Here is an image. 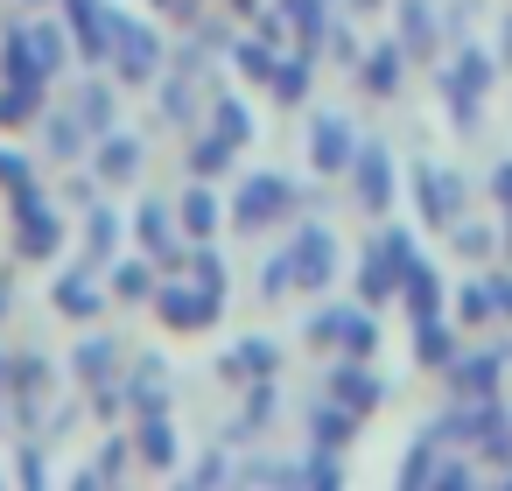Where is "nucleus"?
Here are the masks:
<instances>
[{
    "label": "nucleus",
    "instance_id": "obj_24",
    "mask_svg": "<svg viewBox=\"0 0 512 491\" xmlns=\"http://www.w3.org/2000/svg\"><path fill=\"white\" fill-rule=\"evenodd\" d=\"M400 29H407V50H435V15H428V0H400Z\"/></svg>",
    "mask_w": 512,
    "mask_h": 491
},
{
    "label": "nucleus",
    "instance_id": "obj_2",
    "mask_svg": "<svg viewBox=\"0 0 512 491\" xmlns=\"http://www.w3.org/2000/svg\"><path fill=\"white\" fill-rule=\"evenodd\" d=\"M106 64H113V78L141 85V78H155V71H162V43H155L141 22L113 15V50H106Z\"/></svg>",
    "mask_w": 512,
    "mask_h": 491
},
{
    "label": "nucleus",
    "instance_id": "obj_39",
    "mask_svg": "<svg viewBox=\"0 0 512 491\" xmlns=\"http://www.w3.org/2000/svg\"><path fill=\"white\" fill-rule=\"evenodd\" d=\"M491 302H498V309L512 316V274H491Z\"/></svg>",
    "mask_w": 512,
    "mask_h": 491
},
{
    "label": "nucleus",
    "instance_id": "obj_27",
    "mask_svg": "<svg viewBox=\"0 0 512 491\" xmlns=\"http://www.w3.org/2000/svg\"><path fill=\"white\" fill-rule=\"evenodd\" d=\"M267 85L281 92V106H302V92H309V57H302V64H274Z\"/></svg>",
    "mask_w": 512,
    "mask_h": 491
},
{
    "label": "nucleus",
    "instance_id": "obj_33",
    "mask_svg": "<svg viewBox=\"0 0 512 491\" xmlns=\"http://www.w3.org/2000/svg\"><path fill=\"white\" fill-rule=\"evenodd\" d=\"M29 36H36V50H43V64H50V78H57V71H64V43H71V36H64L57 22H43V29H29Z\"/></svg>",
    "mask_w": 512,
    "mask_h": 491
},
{
    "label": "nucleus",
    "instance_id": "obj_45",
    "mask_svg": "<svg viewBox=\"0 0 512 491\" xmlns=\"http://www.w3.org/2000/svg\"><path fill=\"white\" fill-rule=\"evenodd\" d=\"M232 8H253V0H232Z\"/></svg>",
    "mask_w": 512,
    "mask_h": 491
},
{
    "label": "nucleus",
    "instance_id": "obj_34",
    "mask_svg": "<svg viewBox=\"0 0 512 491\" xmlns=\"http://www.w3.org/2000/svg\"><path fill=\"white\" fill-rule=\"evenodd\" d=\"M113 288H120V295H155V274H148V260H120Z\"/></svg>",
    "mask_w": 512,
    "mask_h": 491
},
{
    "label": "nucleus",
    "instance_id": "obj_8",
    "mask_svg": "<svg viewBox=\"0 0 512 491\" xmlns=\"http://www.w3.org/2000/svg\"><path fill=\"white\" fill-rule=\"evenodd\" d=\"M309 344H344L351 358H365V351L379 344V330H372L365 309H323V316L309 323Z\"/></svg>",
    "mask_w": 512,
    "mask_h": 491
},
{
    "label": "nucleus",
    "instance_id": "obj_7",
    "mask_svg": "<svg viewBox=\"0 0 512 491\" xmlns=\"http://www.w3.org/2000/svg\"><path fill=\"white\" fill-rule=\"evenodd\" d=\"M484 85H491V64H484L477 50H463V57H456V64L442 71V92H449V113H456L463 127L477 120V99H484Z\"/></svg>",
    "mask_w": 512,
    "mask_h": 491
},
{
    "label": "nucleus",
    "instance_id": "obj_43",
    "mask_svg": "<svg viewBox=\"0 0 512 491\" xmlns=\"http://www.w3.org/2000/svg\"><path fill=\"white\" fill-rule=\"evenodd\" d=\"M0 316H8V281H0Z\"/></svg>",
    "mask_w": 512,
    "mask_h": 491
},
{
    "label": "nucleus",
    "instance_id": "obj_18",
    "mask_svg": "<svg viewBox=\"0 0 512 491\" xmlns=\"http://www.w3.org/2000/svg\"><path fill=\"white\" fill-rule=\"evenodd\" d=\"M113 365H120V344H113V337H85V344H78V372H85V386H106Z\"/></svg>",
    "mask_w": 512,
    "mask_h": 491
},
{
    "label": "nucleus",
    "instance_id": "obj_16",
    "mask_svg": "<svg viewBox=\"0 0 512 491\" xmlns=\"http://www.w3.org/2000/svg\"><path fill=\"white\" fill-rule=\"evenodd\" d=\"M134 232H141V246H148V253H162V267H176V225H169V211H162V204H148V211L134 218Z\"/></svg>",
    "mask_w": 512,
    "mask_h": 491
},
{
    "label": "nucleus",
    "instance_id": "obj_12",
    "mask_svg": "<svg viewBox=\"0 0 512 491\" xmlns=\"http://www.w3.org/2000/svg\"><path fill=\"white\" fill-rule=\"evenodd\" d=\"M330 400H344L351 414H372V407L386 400V386H379L365 365H337V372H330Z\"/></svg>",
    "mask_w": 512,
    "mask_h": 491
},
{
    "label": "nucleus",
    "instance_id": "obj_9",
    "mask_svg": "<svg viewBox=\"0 0 512 491\" xmlns=\"http://www.w3.org/2000/svg\"><path fill=\"white\" fill-rule=\"evenodd\" d=\"M288 274H295L302 288H323V281L337 274V239H330L323 225H309V232L288 246Z\"/></svg>",
    "mask_w": 512,
    "mask_h": 491
},
{
    "label": "nucleus",
    "instance_id": "obj_41",
    "mask_svg": "<svg viewBox=\"0 0 512 491\" xmlns=\"http://www.w3.org/2000/svg\"><path fill=\"white\" fill-rule=\"evenodd\" d=\"M8 372H15V365H8V351H0V400H8V386H15Z\"/></svg>",
    "mask_w": 512,
    "mask_h": 491
},
{
    "label": "nucleus",
    "instance_id": "obj_3",
    "mask_svg": "<svg viewBox=\"0 0 512 491\" xmlns=\"http://www.w3.org/2000/svg\"><path fill=\"white\" fill-rule=\"evenodd\" d=\"M414 260H421V253L407 246V232H386V239L365 253V302H386V295H400Z\"/></svg>",
    "mask_w": 512,
    "mask_h": 491
},
{
    "label": "nucleus",
    "instance_id": "obj_11",
    "mask_svg": "<svg viewBox=\"0 0 512 491\" xmlns=\"http://www.w3.org/2000/svg\"><path fill=\"white\" fill-rule=\"evenodd\" d=\"M351 169H358V197H365V211H386V204H393V162H386V148L365 141V148L351 155Z\"/></svg>",
    "mask_w": 512,
    "mask_h": 491
},
{
    "label": "nucleus",
    "instance_id": "obj_42",
    "mask_svg": "<svg viewBox=\"0 0 512 491\" xmlns=\"http://www.w3.org/2000/svg\"><path fill=\"white\" fill-rule=\"evenodd\" d=\"M155 8H169V15H190V8H197V0H155Z\"/></svg>",
    "mask_w": 512,
    "mask_h": 491
},
{
    "label": "nucleus",
    "instance_id": "obj_25",
    "mask_svg": "<svg viewBox=\"0 0 512 491\" xmlns=\"http://www.w3.org/2000/svg\"><path fill=\"white\" fill-rule=\"evenodd\" d=\"M274 365H281V351H274L267 337H253V344H239V351L225 358V372H260V379H274Z\"/></svg>",
    "mask_w": 512,
    "mask_h": 491
},
{
    "label": "nucleus",
    "instance_id": "obj_44",
    "mask_svg": "<svg viewBox=\"0 0 512 491\" xmlns=\"http://www.w3.org/2000/svg\"><path fill=\"white\" fill-rule=\"evenodd\" d=\"M505 57H512V22H505Z\"/></svg>",
    "mask_w": 512,
    "mask_h": 491
},
{
    "label": "nucleus",
    "instance_id": "obj_15",
    "mask_svg": "<svg viewBox=\"0 0 512 491\" xmlns=\"http://www.w3.org/2000/svg\"><path fill=\"white\" fill-rule=\"evenodd\" d=\"M50 295H57V309H64V316H92V309L106 302V295H99V281H92V267L57 274V288H50Z\"/></svg>",
    "mask_w": 512,
    "mask_h": 491
},
{
    "label": "nucleus",
    "instance_id": "obj_13",
    "mask_svg": "<svg viewBox=\"0 0 512 491\" xmlns=\"http://www.w3.org/2000/svg\"><path fill=\"white\" fill-rule=\"evenodd\" d=\"M309 148H316V169H351V155H358V141H351V127H344L337 113H323V120H316Z\"/></svg>",
    "mask_w": 512,
    "mask_h": 491
},
{
    "label": "nucleus",
    "instance_id": "obj_37",
    "mask_svg": "<svg viewBox=\"0 0 512 491\" xmlns=\"http://www.w3.org/2000/svg\"><path fill=\"white\" fill-rule=\"evenodd\" d=\"M162 113H169V120H190V92H183V85H162Z\"/></svg>",
    "mask_w": 512,
    "mask_h": 491
},
{
    "label": "nucleus",
    "instance_id": "obj_1",
    "mask_svg": "<svg viewBox=\"0 0 512 491\" xmlns=\"http://www.w3.org/2000/svg\"><path fill=\"white\" fill-rule=\"evenodd\" d=\"M64 246V218L43 204V190H15V253L22 260H57Z\"/></svg>",
    "mask_w": 512,
    "mask_h": 491
},
{
    "label": "nucleus",
    "instance_id": "obj_23",
    "mask_svg": "<svg viewBox=\"0 0 512 491\" xmlns=\"http://www.w3.org/2000/svg\"><path fill=\"white\" fill-rule=\"evenodd\" d=\"M141 456H148V463H176V428H169V414H162V407L141 421Z\"/></svg>",
    "mask_w": 512,
    "mask_h": 491
},
{
    "label": "nucleus",
    "instance_id": "obj_4",
    "mask_svg": "<svg viewBox=\"0 0 512 491\" xmlns=\"http://www.w3.org/2000/svg\"><path fill=\"white\" fill-rule=\"evenodd\" d=\"M295 211V183L288 176H253L246 190H239V204H232V218L246 225V232H260V225H274V218H288Z\"/></svg>",
    "mask_w": 512,
    "mask_h": 491
},
{
    "label": "nucleus",
    "instance_id": "obj_19",
    "mask_svg": "<svg viewBox=\"0 0 512 491\" xmlns=\"http://www.w3.org/2000/svg\"><path fill=\"white\" fill-rule=\"evenodd\" d=\"M78 120H85L92 141L113 134V85H85V92H78Z\"/></svg>",
    "mask_w": 512,
    "mask_h": 491
},
{
    "label": "nucleus",
    "instance_id": "obj_17",
    "mask_svg": "<svg viewBox=\"0 0 512 491\" xmlns=\"http://www.w3.org/2000/svg\"><path fill=\"white\" fill-rule=\"evenodd\" d=\"M491 379H498V351H477L456 365V400H491Z\"/></svg>",
    "mask_w": 512,
    "mask_h": 491
},
{
    "label": "nucleus",
    "instance_id": "obj_5",
    "mask_svg": "<svg viewBox=\"0 0 512 491\" xmlns=\"http://www.w3.org/2000/svg\"><path fill=\"white\" fill-rule=\"evenodd\" d=\"M155 309H162L176 330H211V316L225 309V295L204 288V281H197V288H176V281H169V288H155Z\"/></svg>",
    "mask_w": 512,
    "mask_h": 491
},
{
    "label": "nucleus",
    "instance_id": "obj_14",
    "mask_svg": "<svg viewBox=\"0 0 512 491\" xmlns=\"http://www.w3.org/2000/svg\"><path fill=\"white\" fill-rule=\"evenodd\" d=\"M92 162H99L106 183H134V176H141V141H134V134H99V155H92Z\"/></svg>",
    "mask_w": 512,
    "mask_h": 491
},
{
    "label": "nucleus",
    "instance_id": "obj_21",
    "mask_svg": "<svg viewBox=\"0 0 512 491\" xmlns=\"http://www.w3.org/2000/svg\"><path fill=\"white\" fill-rule=\"evenodd\" d=\"M43 141L57 148V162H71L92 134H85V120H78V113H57V120H43Z\"/></svg>",
    "mask_w": 512,
    "mask_h": 491
},
{
    "label": "nucleus",
    "instance_id": "obj_36",
    "mask_svg": "<svg viewBox=\"0 0 512 491\" xmlns=\"http://www.w3.org/2000/svg\"><path fill=\"white\" fill-rule=\"evenodd\" d=\"M456 309H463V323H484V316L498 309V302H491V281H477V288H463V302H456Z\"/></svg>",
    "mask_w": 512,
    "mask_h": 491
},
{
    "label": "nucleus",
    "instance_id": "obj_40",
    "mask_svg": "<svg viewBox=\"0 0 512 491\" xmlns=\"http://www.w3.org/2000/svg\"><path fill=\"white\" fill-rule=\"evenodd\" d=\"M498 197H505V218H512V162L498 169Z\"/></svg>",
    "mask_w": 512,
    "mask_h": 491
},
{
    "label": "nucleus",
    "instance_id": "obj_31",
    "mask_svg": "<svg viewBox=\"0 0 512 491\" xmlns=\"http://www.w3.org/2000/svg\"><path fill=\"white\" fill-rule=\"evenodd\" d=\"M85 246H92V253H113V246H120V218H113V211H92V218H85Z\"/></svg>",
    "mask_w": 512,
    "mask_h": 491
},
{
    "label": "nucleus",
    "instance_id": "obj_22",
    "mask_svg": "<svg viewBox=\"0 0 512 491\" xmlns=\"http://www.w3.org/2000/svg\"><path fill=\"white\" fill-rule=\"evenodd\" d=\"M351 421H358V414H351L344 400H337V407H316V421H309V428H316V449H344V442H351Z\"/></svg>",
    "mask_w": 512,
    "mask_h": 491
},
{
    "label": "nucleus",
    "instance_id": "obj_29",
    "mask_svg": "<svg viewBox=\"0 0 512 491\" xmlns=\"http://www.w3.org/2000/svg\"><path fill=\"white\" fill-rule=\"evenodd\" d=\"M183 225L204 239V232L218 225V197H211V190H190V197H183Z\"/></svg>",
    "mask_w": 512,
    "mask_h": 491
},
{
    "label": "nucleus",
    "instance_id": "obj_6",
    "mask_svg": "<svg viewBox=\"0 0 512 491\" xmlns=\"http://www.w3.org/2000/svg\"><path fill=\"white\" fill-rule=\"evenodd\" d=\"M64 15H71L78 57L85 64H106V50H113V8H106V0H64Z\"/></svg>",
    "mask_w": 512,
    "mask_h": 491
},
{
    "label": "nucleus",
    "instance_id": "obj_38",
    "mask_svg": "<svg viewBox=\"0 0 512 491\" xmlns=\"http://www.w3.org/2000/svg\"><path fill=\"white\" fill-rule=\"evenodd\" d=\"M456 246H463V253H491V232H470V225H463V232H456Z\"/></svg>",
    "mask_w": 512,
    "mask_h": 491
},
{
    "label": "nucleus",
    "instance_id": "obj_35",
    "mask_svg": "<svg viewBox=\"0 0 512 491\" xmlns=\"http://www.w3.org/2000/svg\"><path fill=\"white\" fill-rule=\"evenodd\" d=\"M0 190H8V197H15V190H36V176H29V162H22L15 148H0Z\"/></svg>",
    "mask_w": 512,
    "mask_h": 491
},
{
    "label": "nucleus",
    "instance_id": "obj_20",
    "mask_svg": "<svg viewBox=\"0 0 512 491\" xmlns=\"http://www.w3.org/2000/svg\"><path fill=\"white\" fill-rule=\"evenodd\" d=\"M211 134H225L232 148H246V141H253V113H246V106H239L232 92H218V113H211Z\"/></svg>",
    "mask_w": 512,
    "mask_h": 491
},
{
    "label": "nucleus",
    "instance_id": "obj_30",
    "mask_svg": "<svg viewBox=\"0 0 512 491\" xmlns=\"http://www.w3.org/2000/svg\"><path fill=\"white\" fill-rule=\"evenodd\" d=\"M232 64H239L246 78H274V64H281V57H274L267 43H239V50H232Z\"/></svg>",
    "mask_w": 512,
    "mask_h": 491
},
{
    "label": "nucleus",
    "instance_id": "obj_26",
    "mask_svg": "<svg viewBox=\"0 0 512 491\" xmlns=\"http://www.w3.org/2000/svg\"><path fill=\"white\" fill-rule=\"evenodd\" d=\"M190 169H197V176H218V169H232V141H225V134H204V141L190 148Z\"/></svg>",
    "mask_w": 512,
    "mask_h": 491
},
{
    "label": "nucleus",
    "instance_id": "obj_28",
    "mask_svg": "<svg viewBox=\"0 0 512 491\" xmlns=\"http://www.w3.org/2000/svg\"><path fill=\"white\" fill-rule=\"evenodd\" d=\"M365 85L386 99V92L400 85V57H393V50H372V57H365Z\"/></svg>",
    "mask_w": 512,
    "mask_h": 491
},
{
    "label": "nucleus",
    "instance_id": "obj_10",
    "mask_svg": "<svg viewBox=\"0 0 512 491\" xmlns=\"http://www.w3.org/2000/svg\"><path fill=\"white\" fill-rule=\"evenodd\" d=\"M414 190H421V218L428 225H456V211H463V183L456 176H442V169H414Z\"/></svg>",
    "mask_w": 512,
    "mask_h": 491
},
{
    "label": "nucleus",
    "instance_id": "obj_32",
    "mask_svg": "<svg viewBox=\"0 0 512 491\" xmlns=\"http://www.w3.org/2000/svg\"><path fill=\"white\" fill-rule=\"evenodd\" d=\"M281 8H288V22L302 29V43H316V36H323V0H281Z\"/></svg>",
    "mask_w": 512,
    "mask_h": 491
}]
</instances>
